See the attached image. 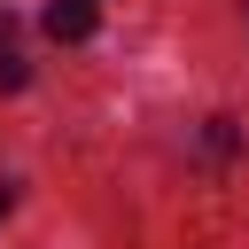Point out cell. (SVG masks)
I'll return each instance as SVG.
<instances>
[{
    "mask_svg": "<svg viewBox=\"0 0 249 249\" xmlns=\"http://www.w3.org/2000/svg\"><path fill=\"white\" fill-rule=\"evenodd\" d=\"M47 39H93V23H101V8L93 0H47Z\"/></svg>",
    "mask_w": 249,
    "mask_h": 249,
    "instance_id": "6da1fadb",
    "label": "cell"
},
{
    "mask_svg": "<svg viewBox=\"0 0 249 249\" xmlns=\"http://www.w3.org/2000/svg\"><path fill=\"white\" fill-rule=\"evenodd\" d=\"M23 78H31V70H23V54H16V47H8V39H0V93H16V86H23Z\"/></svg>",
    "mask_w": 249,
    "mask_h": 249,
    "instance_id": "7a4b0ae2",
    "label": "cell"
},
{
    "mask_svg": "<svg viewBox=\"0 0 249 249\" xmlns=\"http://www.w3.org/2000/svg\"><path fill=\"white\" fill-rule=\"evenodd\" d=\"M0 218H8V187H0Z\"/></svg>",
    "mask_w": 249,
    "mask_h": 249,
    "instance_id": "3957f363",
    "label": "cell"
}]
</instances>
